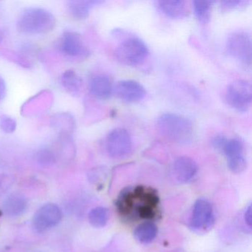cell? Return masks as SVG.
<instances>
[{
  "label": "cell",
  "instance_id": "obj_1",
  "mask_svg": "<svg viewBox=\"0 0 252 252\" xmlns=\"http://www.w3.org/2000/svg\"><path fill=\"white\" fill-rule=\"evenodd\" d=\"M116 206L119 215L129 221L153 220L160 215L158 194L147 186L124 189L118 196Z\"/></svg>",
  "mask_w": 252,
  "mask_h": 252
},
{
  "label": "cell",
  "instance_id": "obj_2",
  "mask_svg": "<svg viewBox=\"0 0 252 252\" xmlns=\"http://www.w3.org/2000/svg\"><path fill=\"white\" fill-rule=\"evenodd\" d=\"M158 129L166 139L187 144L194 138V125L188 118L173 113H163L157 120Z\"/></svg>",
  "mask_w": 252,
  "mask_h": 252
},
{
  "label": "cell",
  "instance_id": "obj_3",
  "mask_svg": "<svg viewBox=\"0 0 252 252\" xmlns=\"http://www.w3.org/2000/svg\"><path fill=\"white\" fill-rule=\"evenodd\" d=\"M55 27V17L45 8H26L17 19V30L26 34H45L52 32Z\"/></svg>",
  "mask_w": 252,
  "mask_h": 252
},
{
  "label": "cell",
  "instance_id": "obj_4",
  "mask_svg": "<svg viewBox=\"0 0 252 252\" xmlns=\"http://www.w3.org/2000/svg\"><path fill=\"white\" fill-rule=\"evenodd\" d=\"M114 55L121 64L138 67L145 63L150 55V51L144 41L132 36L121 41L115 50Z\"/></svg>",
  "mask_w": 252,
  "mask_h": 252
},
{
  "label": "cell",
  "instance_id": "obj_5",
  "mask_svg": "<svg viewBox=\"0 0 252 252\" xmlns=\"http://www.w3.org/2000/svg\"><path fill=\"white\" fill-rule=\"evenodd\" d=\"M252 47L251 35L244 31H236L230 33L225 42L228 55L246 67L252 65Z\"/></svg>",
  "mask_w": 252,
  "mask_h": 252
},
{
  "label": "cell",
  "instance_id": "obj_6",
  "mask_svg": "<svg viewBox=\"0 0 252 252\" xmlns=\"http://www.w3.org/2000/svg\"><path fill=\"white\" fill-rule=\"evenodd\" d=\"M225 98L230 107L239 113H246L252 106V84L243 79L231 82L225 91Z\"/></svg>",
  "mask_w": 252,
  "mask_h": 252
},
{
  "label": "cell",
  "instance_id": "obj_7",
  "mask_svg": "<svg viewBox=\"0 0 252 252\" xmlns=\"http://www.w3.org/2000/svg\"><path fill=\"white\" fill-rule=\"evenodd\" d=\"M106 150L112 158L128 157L132 151V140L129 132L125 128L113 129L106 138Z\"/></svg>",
  "mask_w": 252,
  "mask_h": 252
},
{
  "label": "cell",
  "instance_id": "obj_8",
  "mask_svg": "<svg viewBox=\"0 0 252 252\" xmlns=\"http://www.w3.org/2000/svg\"><path fill=\"white\" fill-rule=\"evenodd\" d=\"M215 223L213 206L206 199L196 200L192 208L190 228L197 233H206L212 229Z\"/></svg>",
  "mask_w": 252,
  "mask_h": 252
},
{
  "label": "cell",
  "instance_id": "obj_9",
  "mask_svg": "<svg viewBox=\"0 0 252 252\" xmlns=\"http://www.w3.org/2000/svg\"><path fill=\"white\" fill-rule=\"evenodd\" d=\"M221 151L225 154L228 168L235 174L241 173L247 168L243 141L237 138H227Z\"/></svg>",
  "mask_w": 252,
  "mask_h": 252
},
{
  "label": "cell",
  "instance_id": "obj_10",
  "mask_svg": "<svg viewBox=\"0 0 252 252\" xmlns=\"http://www.w3.org/2000/svg\"><path fill=\"white\" fill-rule=\"evenodd\" d=\"M60 48L63 54L73 59L85 60L91 55L82 36L75 32H65L60 39Z\"/></svg>",
  "mask_w": 252,
  "mask_h": 252
},
{
  "label": "cell",
  "instance_id": "obj_11",
  "mask_svg": "<svg viewBox=\"0 0 252 252\" xmlns=\"http://www.w3.org/2000/svg\"><path fill=\"white\" fill-rule=\"evenodd\" d=\"M63 218L61 209L57 205L48 203L38 209L33 217V225L38 232H44L58 225Z\"/></svg>",
  "mask_w": 252,
  "mask_h": 252
},
{
  "label": "cell",
  "instance_id": "obj_12",
  "mask_svg": "<svg viewBox=\"0 0 252 252\" xmlns=\"http://www.w3.org/2000/svg\"><path fill=\"white\" fill-rule=\"evenodd\" d=\"M113 94L121 101L128 104L137 103L147 95L145 88L135 80H122L113 87Z\"/></svg>",
  "mask_w": 252,
  "mask_h": 252
},
{
  "label": "cell",
  "instance_id": "obj_13",
  "mask_svg": "<svg viewBox=\"0 0 252 252\" xmlns=\"http://www.w3.org/2000/svg\"><path fill=\"white\" fill-rule=\"evenodd\" d=\"M198 171L197 163L191 158L181 156L175 159L172 172L175 179L181 184L191 181Z\"/></svg>",
  "mask_w": 252,
  "mask_h": 252
},
{
  "label": "cell",
  "instance_id": "obj_14",
  "mask_svg": "<svg viewBox=\"0 0 252 252\" xmlns=\"http://www.w3.org/2000/svg\"><path fill=\"white\" fill-rule=\"evenodd\" d=\"M156 6L165 17L173 20H181L189 15L188 7L183 0H159Z\"/></svg>",
  "mask_w": 252,
  "mask_h": 252
},
{
  "label": "cell",
  "instance_id": "obj_15",
  "mask_svg": "<svg viewBox=\"0 0 252 252\" xmlns=\"http://www.w3.org/2000/svg\"><path fill=\"white\" fill-rule=\"evenodd\" d=\"M113 85L111 79L105 74L95 75L89 82L90 93L98 100H107L113 94Z\"/></svg>",
  "mask_w": 252,
  "mask_h": 252
},
{
  "label": "cell",
  "instance_id": "obj_16",
  "mask_svg": "<svg viewBox=\"0 0 252 252\" xmlns=\"http://www.w3.org/2000/svg\"><path fill=\"white\" fill-rule=\"evenodd\" d=\"M102 3L98 0H71L67 2V11L75 20H83L89 17L94 7Z\"/></svg>",
  "mask_w": 252,
  "mask_h": 252
},
{
  "label": "cell",
  "instance_id": "obj_17",
  "mask_svg": "<svg viewBox=\"0 0 252 252\" xmlns=\"http://www.w3.org/2000/svg\"><path fill=\"white\" fill-rule=\"evenodd\" d=\"M28 201L20 193L10 194L3 203V211L8 216L17 217L23 215L27 209Z\"/></svg>",
  "mask_w": 252,
  "mask_h": 252
},
{
  "label": "cell",
  "instance_id": "obj_18",
  "mask_svg": "<svg viewBox=\"0 0 252 252\" xmlns=\"http://www.w3.org/2000/svg\"><path fill=\"white\" fill-rule=\"evenodd\" d=\"M60 84L69 94L78 95L82 92L83 80L81 76L73 70H65L60 76Z\"/></svg>",
  "mask_w": 252,
  "mask_h": 252
},
{
  "label": "cell",
  "instance_id": "obj_19",
  "mask_svg": "<svg viewBox=\"0 0 252 252\" xmlns=\"http://www.w3.org/2000/svg\"><path fill=\"white\" fill-rule=\"evenodd\" d=\"M133 234L134 237L139 243L149 244L157 237L158 228L154 222L145 221L136 227Z\"/></svg>",
  "mask_w": 252,
  "mask_h": 252
},
{
  "label": "cell",
  "instance_id": "obj_20",
  "mask_svg": "<svg viewBox=\"0 0 252 252\" xmlns=\"http://www.w3.org/2000/svg\"><path fill=\"white\" fill-rule=\"evenodd\" d=\"M214 3L213 1L205 0H196L193 2L194 15L202 25H207L210 22Z\"/></svg>",
  "mask_w": 252,
  "mask_h": 252
},
{
  "label": "cell",
  "instance_id": "obj_21",
  "mask_svg": "<svg viewBox=\"0 0 252 252\" xmlns=\"http://www.w3.org/2000/svg\"><path fill=\"white\" fill-rule=\"evenodd\" d=\"M109 210L105 207L94 208L88 215L90 223L95 228H103L105 226L109 220Z\"/></svg>",
  "mask_w": 252,
  "mask_h": 252
},
{
  "label": "cell",
  "instance_id": "obj_22",
  "mask_svg": "<svg viewBox=\"0 0 252 252\" xmlns=\"http://www.w3.org/2000/svg\"><path fill=\"white\" fill-rule=\"evenodd\" d=\"M36 161L42 166H49L57 160V156L53 150L48 148H42L36 154Z\"/></svg>",
  "mask_w": 252,
  "mask_h": 252
},
{
  "label": "cell",
  "instance_id": "obj_23",
  "mask_svg": "<svg viewBox=\"0 0 252 252\" xmlns=\"http://www.w3.org/2000/svg\"><path fill=\"white\" fill-rule=\"evenodd\" d=\"M15 178L9 174H0V197L5 194L14 185Z\"/></svg>",
  "mask_w": 252,
  "mask_h": 252
},
{
  "label": "cell",
  "instance_id": "obj_24",
  "mask_svg": "<svg viewBox=\"0 0 252 252\" xmlns=\"http://www.w3.org/2000/svg\"><path fill=\"white\" fill-rule=\"evenodd\" d=\"M248 4L249 2L245 0H225L220 2V9L223 12H227L237 8L246 7Z\"/></svg>",
  "mask_w": 252,
  "mask_h": 252
},
{
  "label": "cell",
  "instance_id": "obj_25",
  "mask_svg": "<svg viewBox=\"0 0 252 252\" xmlns=\"http://www.w3.org/2000/svg\"><path fill=\"white\" fill-rule=\"evenodd\" d=\"M17 122L13 118L8 116H3L0 117V128L6 133H12L17 129Z\"/></svg>",
  "mask_w": 252,
  "mask_h": 252
},
{
  "label": "cell",
  "instance_id": "obj_26",
  "mask_svg": "<svg viewBox=\"0 0 252 252\" xmlns=\"http://www.w3.org/2000/svg\"><path fill=\"white\" fill-rule=\"evenodd\" d=\"M226 137L225 135H218L212 138V144L215 149L218 150H222L225 141L227 140Z\"/></svg>",
  "mask_w": 252,
  "mask_h": 252
},
{
  "label": "cell",
  "instance_id": "obj_27",
  "mask_svg": "<svg viewBox=\"0 0 252 252\" xmlns=\"http://www.w3.org/2000/svg\"><path fill=\"white\" fill-rule=\"evenodd\" d=\"M244 220L245 222H246V224L251 228L252 224V206L251 205H249V206L246 208V212L244 213Z\"/></svg>",
  "mask_w": 252,
  "mask_h": 252
},
{
  "label": "cell",
  "instance_id": "obj_28",
  "mask_svg": "<svg viewBox=\"0 0 252 252\" xmlns=\"http://www.w3.org/2000/svg\"><path fill=\"white\" fill-rule=\"evenodd\" d=\"M6 92V82H5V79L0 76V101L5 98Z\"/></svg>",
  "mask_w": 252,
  "mask_h": 252
},
{
  "label": "cell",
  "instance_id": "obj_29",
  "mask_svg": "<svg viewBox=\"0 0 252 252\" xmlns=\"http://www.w3.org/2000/svg\"><path fill=\"white\" fill-rule=\"evenodd\" d=\"M4 38V33L2 29H0V42H2V41L3 40Z\"/></svg>",
  "mask_w": 252,
  "mask_h": 252
}]
</instances>
